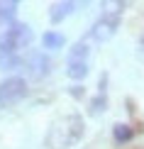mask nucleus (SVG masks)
Wrapping results in <instances>:
<instances>
[{
	"instance_id": "f257e3e1",
	"label": "nucleus",
	"mask_w": 144,
	"mask_h": 149,
	"mask_svg": "<svg viewBox=\"0 0 144 149\" xmlns=\"http://www.w3.org/2000/svg\"><path fill=\"white\" fill-rule=\"evenodd\" d=\"M32 42V29L24 22H10L8 29L0 34V56L20 54V49H27Z\"/></svg>"
},
{
	"instance_id": "f03ea898",
	"label": "nucleus",
	"mask_w": 144,
	"mask_h": 149,
	"mask_svg": "<svg viewBox=\"0 0 144 149\" xmlns=\"http://www.w3.org/2000/svg\"><path fill=\"white\" fill-rule=\"evenodd\" d=\"M27 81L20 76H10L0 81V105L3 108H10V105L20 103L24 95H27Z\"/></svg>"
},
{
	"instance_id": "7ed1b4c3",
	"label": "nucleus",
	"mask_w": 144,
	"mask_h": 149,
	"mask_svg": "<svg viewBox=\"0 0 144 149\" xmlns=\"http://www.w3.org/2000/svg\"><path fill=\"white\" fill-rule=\"evenodd\" d=\"M24 69H27V73L32 78H47L49 73H51V69H54V64H51V59L47 56L44 52H37V49H32V52L24 56Z\"/></svg>"
},
{
	"instance_id": "20e7f679",
	"label": "nucleus",
	"mask_w": 144,
	"mask_h": 149,
	"mask_svg": "<svg viewBox=\"0 0 144 149\" xmlns=\"http://www.w3.org/2000/svg\"><path fill=\"white\" fill-rule=\"evenodd\" d=\"M117 22H120V10H108L100 20L90 27V37L95 42H105V39H110L112 32H115V27H117Z\"/></svg>"
},
{
	"instance_id": "39448f33",
	"label": "nucleus",
	"mask_w": 144,
	"mask_h": 149,
	"mask_svg": "<svg viewBox=\"0 0 144 149\" xmlns=\"http://www.w3.org/2000/svg\"><path fill=\"white\" fill-rule=\"evenodd\" d=\"M73 10H76V3H54L51 10H49V20L51 22H61V20H66Z\"/></svg>"
},
{
	"instance_id": "423d86ee",
	"label": "nucleus",
	"mask_w": 144,
	"mask_h": 149,
	"mask_svg": "<svg viewBox=\"0 0 144 149\" xmlns=\"http://www.w3.org/2000/svg\"><path fill=\"white\" fill-rule=\"evenodd\" d=\"M64 44H66V37L61 32H44V37H42V47L49 49V52H56Z\"/></svg>"
},
{
	"instance_id": "0eeeda50",
	"label": "nucleus",
	"mask_w": 144,
	"mask_h": 149,
	"mask_svg": "<svg viewBox=\"0 0 144 149\" xmlns=\"http://www.w3.org/2000/svg\"><path fill=\"white\" fill-rule=\"evenodd\" d=\"M66 66H68L66 73H68L73 81H83L86 76H88V64H86V61H68Z\"/></svg>"
},
{
	"instance_id": "6e6552de",
	"label": "nucleus",
	"mask_w": 144,
	"mask_h": 149,
	"mask_svg": "<svg viewBox=\"0 0 144 149\" xmlns=\"http://www.w3.org/2000/svg\"><path fill=\"white\" fill-rule=\"evenodd\" d=\"M24 64V56L20 54H8V56H0V71H15Z\"/></svg>"
},
{
	"instance_id": "1a4fd4ad",
	"label": "nucleus",
	"mask_w": 144,
	"mask_h": 149,
	"mask_svg": "<svg viewBox=\"0 0 144 149\" xmlns=\"http://www.w3.org/2000/svg\"><path fill=\"white\" fill-rule=\"evenodd\" d=\"M112 137H115V142H120V144H127V142L134 137V130L129 125H122V122H120V125L112 127Z\"/></svg>"
},
{
	"instance_id": "9d476101",
	"label": "nucleus",
	"mask_w": 144,
	"mask_h": 149,
	"mask_svg": "<svg viewBox=\"0 0 144 149\" xmlns=\"http://www.w3.org/2000/svg\"><path fill=\"white\" fill-rule=\"evenodd\" d=\"M105 108H108V98H105V93H98L88 103V115H103Z\"/></svg>"
},
{
	"instance_id": "9b49d317",
	"label": "nucleus",
	"mask_w": 144,
	"mask_h": 149,
	"mask_svg": "<svg viewBox=\"0 0 144 149\" xmlns=\"http://www.w3.org/2000/svg\"><path fill=\"white\" fill-rule=\"evenodd\" d=\"M90 54V49L86 42H78V44L71 47V52H68V61H86V56Z\"/></svg>"
},
{
	"instance_id": "f8f14e48",
	"label": "nucleus",
	"mask_w": 144,
	"mask_h": 149,
	"mask_svg": "<svg viewBox=\"0 0 144 149\" xmlns=\"http://www.w3.org/2000/svg\"><path fill=\"white\" fill-rule=\"evenodd\" d=\"M15 10H17V3H0V20H10L12 22Z\"/></svg>"
},
{
	"instance_id": "ddd939ff",
	"label": "nucleus",
	"mask_w": 144,
	"mask_h": 149,
	"mask_svg": "<svg viewBox=\"0 0 144 149\" xmlns=\"http://www.w3.org/2000/svg\"><path fill=\"white\" fill-rule=\"evenodd\" d=\"M68 93H71L73 98H83V95H86V91H83V86H71V88H68Z\"/></svg>"
},
{
	"instance_id": "4468645a",
	"label": "nucleus",
	"mask_w": 144,
	"mask_h": 149,
	"mask_svg": "<svg viewBox=\"0 0 144 149\" xmlns=\"http://www.w3.org/2000/svg\"><path fill=\"white\" fill-rule=\"evenodd\" d=\"M0 22H3V20H0Z\"/></svg>"
}]
</instances>
